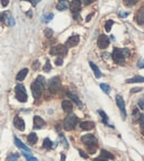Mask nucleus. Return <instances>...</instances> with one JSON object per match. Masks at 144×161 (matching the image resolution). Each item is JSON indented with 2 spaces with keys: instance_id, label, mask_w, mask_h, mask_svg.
Returning <instances> with one entry per match:
<instances>
[{
  "instance_id": "obj_51",
  "label": "nucleus",
  "mask_w": 144,
  "mask_h": 161,
  "mask_svg": "<svg viewBox=\"0 0 144 161\" xmlns=\"http://www.w3.org/2000/svg\"><path fill=\"white\" fill-rule=\"evenodd\" d=\"M27 15H28V16H29V17H31V16H32V12H31V11H29V12H28V13H27Z\"/></svg>"
},
{
  "instance_id": "obj_33",
  "label": "nucleus",
  "mask_w": 144,
  "mask_h": 161,
  "mask_svg": "<svg viewBox=\"0 0 144 161\" xmlns=\"http://www.w3.org/2000/svg\"><path fill=\"white\" fill-rule=\"evenodd\" d=\"M113 26V21L112 20H109V21H106V24H105V31H110L111 30V27Z\"/></svg>"
},
{
  "instance_id": "obj_1",
  "label": "nucleus",
  "mask_w": 144,
  "mask_h": 161,
  "mask_svg": "<svg viewBox=\"0 0 144 161\" xmlns=\"http://www.w3.org/2000/svg\"><path fill=\"white\" fill-rule=\"evenodd\" d=\"M43 87H44V78L42 76H39L35 79V81L31 84V91L34 99H39L41 97Z\"/></svg>"
},
{
  "instance_id": "obj_32",
  "label": "nucleus",
  "mask_w": 144,
  "mask_h": 161,
  "mask_svg": "<svg viewBox=\"0 0 144 161\" xmlns=\"http://www.w3.org/2000/svg\"><path fill=\"white\" fill-rule=\"evenodd\" d=\"M50 70H51V63L49 60H47V62H46V65H44V67H43V71L48 72V71H50Z\"/></svg>"
},
{
  "instance_id": "obj_49",
  "label": "nucleus",
  "mask_w": 144,
  "mask_h": 161,
  "mask_svg": "<svg viewBox=\"0 0 144 161\" xmlns=\"http://www.w3.org/2000/svg\"><path fill=\"white\" fill-rule=\"evenodd\" d=\"M92 1H93V0H84V3L85 5H90Z\"/></svg>"
},
{
  "instance_id": "obj_11",
  "label": "nucleus",
  "mask_w": 144,
  "mask_h": 161,
  "mask_svg": "<svg viewBox=\"0 0 144 161\" xmlns=\"http://www.w3.org/2000/svg\"><path fill=\"white\" fill-rule=\"evenodd\" d=\"M69 7H70V10H71L73 13L79 12L80 9H81V0H72Z\"/></svg>"
},
{
  "instance_id": "obj_13",
  "label": "nucleus",
  "mask_w": 144,
  "mask_h": 161,
  "mask_svg": "<svg viewBox=\"0 0 144 161\" xmlns=\"http://www.w3.org/2000/svg\"><path fill=\"white\" fill-rule=\"evenodd\" d=\"M13 125H15V127L17 128L18 130H20V131H23L25 130V121L22 120V118H20V117H16L15 120H13Z\"/></svg>"
},
{
  "instance_id": "obj_8",
  "label": "nucleus",
  "mask_w": 144,
  "mask_h": 161,
  "mask_svg": "<svg viewBox=\"0 0 144 161\" xmlns=\"http://www.w3.org/2000/svg\"><path fill=\"white\" fill-rule=\"evenodd\" d=\"M117 104L119 107L120 111H121V115H122V118L125 119L127 118V110H125V102L123 100V98L121 96H117Z\"/></svg>"
},
{
  "instance_id": "obj_17",
  "label": "nucleus",
  "mask_w": 144,
  "mask_h": 161,
  "mask_svg": "<svg viewBox=\"0 0 144 161\" xmlns=\"http://www.w3.org/2000/svg\"><path fill=\"white\" fill-rule=\"evenodd\" d=\"M89 65H90V67H91V69L93 70L94 76L96 77V78H101L102 73H101V71H100V69L98 68V66H96L95 63H93L92 61H90V62H89Z\"/></svg>"
},
{
  "instance_id": "obj_46",
  "label": "nucleus",
  "mask_w": 144,
  "mask_h": 161,
  "mask_svg": "<svg viewBox=\"0 0 144 161\" xmlns=\"http://www.w3.org/2000/svg\"><path fill=\"white\" fill-rule=\"evenodd\" d=\"M127 15H129L127 12H120V13H119V16H120V17H127Z\"/></svg>"
},
{
  "instance_id": "obj_10",
  "label": "nucleus",
  "mask_w": 144,
  "mask_h": 161,
  "mask_svg": "<svg viewBox=\"0 0 144 161\" xmlns=\"http://www.w3.org/2000/svg\"><path fill=\"white\" fill-rule=\"evenodd\" d=\"M79 41H80V38H79V36H71L68 40H67V42H66V44H64V46H66L67 48H68V47L72 48V47H76V44L79 43Z\"/></svg>"
},
{
  "instance_id": "obj_35",
  "label": "nucleus",
  "mask_w": 144,
  "mask_h": 161,
  "mask_svg": "<svg viewBox=\"0 0 144 161\" xmlns=\"http://www.w3.org/2000/svg\"><path fill=\"white\" fill-rule=\"evenodd\" d=\"M136 2H137V0H127L125 1V5L129 6V7H131V6H134Z\"/></svg>"
},
{
  "instance_id": "obj_42",
  "label": "nucleus",
  "mask_w": 144,
  "mask_h": 161,
  "mask_svg": "<svg viewBox=\"0 0 144 161\" xmlns=\"http://www.w3.org/2000/svg\"><path fill=\"white\" fill-rule=\"evenodd\" d=\"M93 161H108V159H105L103 157H99V158H95Z\"/></svg>"
},
{
  "instance_id": "obj_18",
  "label": "nucleus",
  "mask_w": 144,
  "mask_h": 161,
  "mask_svg": "<svg viewBox=\"0 0 144 161\" xmlns=\"http://www.w3.org/2000/svg\"><path fill=\"white\" fill-rule=\"evenodd\" d=\"M15 142H16V146H17L19 149H21L22 151H25V152H28V153L30 152V149H29V148H28L27 146H25V144L22 143V142H21V141H20V140L18 139V138H15Z\"/></svg>"
},
{
  "instance_id": "obj_30",
  "label": "nucleus",
  "mask_w": 144,
  "mask_h": 161,
  "mask_svg": "<svg viewBox=\"0 0 144 161\" xmlns=\"http://www.w3.org/2000/svg\"><path fill=\"white\" fill-rule=\"evenodd\" d=\"M100 88H101L102 90H103L105 93L110 92V87H109L108 85H105V84H101V85H100Z\"/></svg>"
},
{
  "instance_id": "obj_31",
  "label": "nucleus",
  "mask_w": 144,
  "mask_h": 161,
  "mask_svg": "<svg viewBox=\"0 0 144 161\" xmlns=\"http://www.w3.org/2000/svg\"><path fill=\"white\" fill-rule=\"evenodd\" d=\"M99 115H100V116L102 117V119H103V122L106 123V122H108V116L105 115V112L102 110H99Z\"/></svg>"
},
{
  "instance_id": "obj_48",
  "label": "nucleus",
  "mask_w": 144,
  "mask_h": 161,
  "mask_svg": "<svg viewBox=\"0 0 144 161\" xmlns=\"http://www.w3.org/2000/svg\"><path fill=\"white\" fill-rule=\"evenodd\" d=\"M92 16H93V13H90L88 17H86V19H85V21H90L91 20V18H92Z\"/></svg>"
},
{
  "instance_id": "obj_16",
  "label": "nucleus",
  "mask_w": 144,
  "mask_h": 161,
  "mask_svg": "<svg viewBox=\"0 0 144 161\" xmlns=\"http://www.w3.org/2000/svg\"><path fill=\"white\" fill-rule=\"evenodd\" d=\"M3 20H5L6 25H7V26H10V27L15 26V24H16L15 19H13V18H12L11 16H10V15H9V12H6V13L3 15Z\"/></svg>"
},
{
  "instance_id": "obj_43",
  "label": "nucleus",
  "mask_w": 144,
  "mask_h": 161,
  "mask_svg": "<svg viewBox=\"0 0 144 161\" xmlns=\"http://www.w3.org/2000/svg\"><path fill=\"white\" fill-rule=\"evenodd\" d=\"M142 90V88H133L132 90H131V92L134 93V92H139V91H141Z\"/></svg>"
},
{
  "instance_id": "obj_20",
  "label": "nucleus",
  "mask_w": 144,
  "mask_h": 161,
  "mask_svg": "<svg viewBox=\"0 0 144 161\" xmlns=\"http://www.w3.org/2000/svg\"><path fill=\"white\" fill-rule=\"evenodd\" d=\"M62 108H63V110L66 111V112H71L72 109H73V106H72L71 101L64 100V101L62 102Z\"/></svg>"
},
{
  "instance_id": "obj_36",
  "label": "nucleus",
  "mask_w": 144,
  "mask_h": 161,
  "mask_svg": "<svg viewBox=\"0 0 144 161\" xmlns=\"http://www.w3.org/2000/svg\"><path fill=\"white\" fill-rule=\"evenodd\" d=\"M139 122H140V126L144 128V115H140L139 116Z\"/></svg>"
},
{
  "instance_id": "obj_29",
  "label": "nucleus",
  "mask_w": 144,
  "mask_h": 161,
  "mask_svg": "<svg viewBox=\"0 0 144 161\" xmlns=\"http://www.w3.org/2000/svg\"><path fill=\"white\" fill-rule=\"evenodd\" d=\"M18 159H19V156L17 153H12V154H10L8 157L7 161H18Z\"/></svg>"
},
{
  "instance_id": "obj_24",
  "label": "nucleus",
  "mask_w": 144,
  "mask_h": 161,
  "mask_svg": "<svg viewBox=\"0 0 144 161\" xmlns=\"http://www.w3.org/2000/svg\"><path fill=\"white\" fill-rule=\"evenodd\" d=\"M28 142L31 144H35L37 143V141H38V137H37V135L34 133V132H31L29 136H28Z\"/></svg>"
},
{
  "instance_id": "obj_34",
  "label": "nucleus",
  "mask_w": 144,
  "mask_h": 161,
  "mask_svg": "<svg viewBox=\"0 0 144 161\" xmlns=\"http://www.w3.org/2000/svg\"><path fill=\"white\" fill-rule=\"evenodd\" d=\"M44 34H46L47 38H51L52 34H53V31H52L51 29H46V30H44Z\"/></svg>"
},
{
  "instance_id": "obj_21",
  "label": "nucleus",
  "mask_w": 144,
  "mask_h": 161,
  "mask_svg": "<svg viewBox=\"0 0 144 161\" xmlns=\"http://www.w3.org/2000/svg\"><path fill=\"white\" fill-rule=\"evenodd\" d=\"M68 97L70 98V99H72V101L73 102H76V106L82 107V102H81V100L78 98V96H76V94H74V93H72V92H68Z\"/></svg>"
},
{
  "instance_id": "obj_23",
  "label": "nucleus",
  "mask_w": 144,
  "mask_h": 161,
  "mask_svg": "<svg viewBox=\"0 0 144 161\" xmlns=\"http://www.w3.org/2000/svg\"><path fill=\"white\" fill-rule=\"evenodd\" d=\"M27 75H28V69L27 68L20 70V71L18 72V75H17V80L18 81H22L25 77H27Z\"/></svg>"
},
{
  "instance_id": "obj_4",
  "label": "nucleus",
  "mask_w": 144,
  "mask_h": 161,
  "mask_svg": "<svg viewBox=\"0 0 144 161\" xmlns=\"http://www.w3.org/2000/svg\"><path fill=\"white\" fill-rule=\"evenodd\" d=\"M15 94H16V99L20 102H25L28 99V96L25 92V87L22 85H17L15 88Z\"/></svg>"
},
{
  "instance_id": "obj_15",
  "label": "nucleus",
  "mask_w": 144,
  "mask_h": 161,
  "mask_svg": "<svg viewBox=\"0 0 144 161\" xmlns=\"http://www.w3.org/2000/svg\"><path fill=\"white\" fill-rule=\"evenodd\" d=\"M136 22L139 25H143L144 24V7L139 9V11L136 13Z\"/></svg>"
},
{
  "instance_id": "obj_27",
  "label": "nucleus",
  "mask_w": 144,
  "mask_h": 161,
  "mask_svg": "<svg viewBox=\"0 0 144 161\" xmlns=\"http://www.w3.org/2000/svg\"><path fill=\"white\" fill-rule=\"evenodd\" d=\"M52 19H53V13H48V15H44L42 17V21L47 24V22H50Z\"/></svg>"
},
{
  "instance_id": "obj_28",
  "label": "nucleus",
  "mask_w": 144,
  "mask_h": 161,
  "mask_svg": "<svg viewBox=\"0 0 144 161\" xmlns=\"http://www.w3.org/2000/svg\"><path fill=\"white\" fill-rule=\"evenodd\" d=\"M23 156H25V158L28 161H38V159H37V158H34V157H32V156H31L30 153L23 152Z\"/></svg>"
},
{
  "instance_id": "obj_50",
  "label": "nucleus",
  "mask_w": 144,
  "mask_h": 161,
  "mask_svg": "<svg viewBox=\"0 0 144 161\" xmlns=\"http://www.w3.org/2000/svg\"><path fill=\"white\" fill-rule=\"evenodd\" d=\"M64 159H66V156L62 154V156H61V161H64Z\"/></svg>"
},
{
  "instance_id": "obj_52",
  "label": "nucleus",
  "mask_w": 144,
  "mask_h": 161,
  "mask_svg": "<svg viewBox=\"0 0 144 161\" xmlns=\"http://www.w3.org/2000/svg\"><path fill=\"white\" fill-rule=\"evenodd\" d=\"M0 19H1V15H0Z\"/></svg>"
},
{
  "instance_id": "obj_19",
  "label": "nucleus",
  "mask_w": 144,
  "mask_h": 161,
  "mask_svg": "<svg viewBox=\"0 0 144 161\" xmlns=\"http://www.w3.org/2000/svg\"><path fill=\"white\" fill-rule=\"evenodd\" d=\"M127 84H136V82H144V77L141 76H135L133 78H130L125 81Z\"/></svg>"
},
{
  "instance_id": "obj_39",
  "label": "nucleus",
  "mask_w": 144,
  "mask_h": 161,
  "mask_svg": "<svg viewBox=\"0 0 144 161\" xmlns=\"http://www.w3.org/2000/svg\"><path fill=\"white\" fill-rule=\"evenodd\" d=\"M137 67H139V68H141V69L144 68V59L143 60H140V61H139V63H137Z\"/></svg>"
},
{
  "instance_id": "obj_45",
  "label": "nucleus",
  "mask_w": 144,
  "mask_h": 161,
  "mask_svg": "<svg viewBox=\"0 0 144 161\" xmlns=\"http://www.w3.org/2000/svg\"><path fill=\"white\" fill-rule=\"evenodd\" d=\"M79 152L81 154V157H83V158H88V156L84 153V151H82V150H79Z\"/></svg>"
},
{
  "instance_id": "obj_38",
  "label": "nucleus",
  "mask_w": 144,
  "mask_h": 161,
  "mask_svg": "<svg viewBox=\"0 0 144 161\" xmlns=\"http://www.w3.org/2000/svg\"><path fill=\"white\" fill-rule=\"evenodd\" d=\"M62 63H63L62 58H57V59H56V65H57V66H62Z\"/></svg>"
},
{
  "instance_id": "obj_12",
  "label": "nucleus",
  "mask_w": 144,
  "mask_h": 161,
  "mask_svg": "<svg viewBox=\"0 0 144 161\" xmlns=\"http://www.w3.org/2000/svg\"><path fill=\"white\" fill-rule=\"evenodd\" d=\"M46 126V121L42 118H40L39 116H35L33 118V127L35 129H41Z\"/></svg>"
},
{
  "instance_id": "obj_9",
  "label": "nucleus",
  "mask_w": 144,
  "mask_h": 161,
  "mask_svg": "<svg viewBox=\"0 0 144 161\" xmlns=\"http://www.w3.org/2000/svg\"><path fill=\"white\" fill-rule=\"evenodd\" d=\"M109 43H110V39H109V37L105 36V34H101V36L98 38V46H99V48H101V49H105V48L109 46Z\"/></svg>"
},
{
  "instance_id": "obj_40",
  "label": "nucleus",
  "mask_w": 144,
  "mask_h": 161,
  "mask_svg": "<svg viewBox=\"0 0 144 161\" xmlns=\"http://www.w3.org/2000/svg\"><path fill=\"white\" fill-rule=\"evenodd\" d=\"M1 1V5L3 6V7H7L9 5V0H0Z\"/></svg>"
},
{
  "instance_id": "obj_3",
  "label": "nucleus",
  "mask_w": 144,
  "mask_h": 161,
  "mask_svg": "<svg viewBox=\"0 0 144 161\" xmlns=\"http://www.w3.org/2000/svg\"><path fill=\"white\" fill-rule=\"evenodd\" d=\"M112 59L115 63L118 65H124L125 61V56H124V51L123 49L120 48H114L113 49V53H112Z\"/></svg>"
},
{
  "instance_id": "obj_2",
  "label": "nucleus",
  "mask_w": 144,
  "mask_h": 161,
  "mask_svg": "<svg viewBox=\"0 0 144 161\" xmlns=\"http://www.w3.org/2000/svg\"><path fill=\"white\" fill-rule=\"evenodd\" d=\"M81 141H82V143H84L91 150L90 153H94V149L98 146V141H96V139L93 135H84L81 138Z\"/></svg>"
},
{
  "instance_id": "obj_44",
  "label": "nucleus",
  "mask_w": 144,
  "mask_h": 161,
  "mask_svg": "<svg viewBox=\"0 0 144 161\" xmlns=\"http://www.w3.org/2000/svg\"><path fill=\"white\" fill-rule=\"evenodd\" d=\"M29 1H30V2H32V5H33V6H37V5H38V2H39V1H41V0H29Z\"/></svg>"
},
{
  "instance_id": "obj_26",
  "label": "nucleus",
  "mask_w": 144,
  "mask_h": 161,
  "mask_svg": "<svg viewBox=\"0 0 144 161\" xmlns=\"http://www.w3.org/2000/svg\"><path fill=\"white\" fill-rule=\"evenodd\" d=\"M43 148L44 149H48V150L52 148V142H51L50 139H48V138L44 139V141H43Z\"/></svg>"
},
{
  "instance_id": "obj_41",
  "label": "nucleus",
  "mask_w": 144,
  "mask_h": 161,
  "mask_svg": "<svg viewBox=\"0 0 144 161\" xmlns=\"http://www.w3.org/2000/svg\"><path fill=\"white\" fill-rule=\"evenodd\" d=\"M39 66H40V65H39V61H35L33 63V66H32V68H33L34 70H37V69L39 68Z\"/></svg>"
},
{
  "instance_id": "obj_25",
  "label": "nucleus",
  "mask_w": 144,
  "mask_h": 161,
  "mask_svg": "<svg viewBox=\"0 0 144 161\" xmlns=\"http://www.w3.org/2000/svg\"><path fill=\"white\" fill-rule=\"evenodd\" d=\"M101 157L105 158V159H113V158H114V157H113L109 151H106V150H101Z\"/></svg>"
},
{
  "instance_id": "obj_6",
  "label": "nucleus",
  "mask_w": 144,
  "mask_h": 161,
  "mask_svg": "<svg viewBox=\"0 0 144 161\" xmlns=\"http://www.w3.org/2000/svg\"><path fill=\"white\" fill-rule=\"evenodd\" d=\"M60 86H61V81H60V78L59 77H53L51 78L48 82V88L50 90L51 92H57L59 90Z\"/></svg>"
},
{
  "instance_id": "obj_47",
  "label": "nucleus",
  "mask_w": 144,
  "mask_h": 161,
  "mask_svg": "<svg viewBox=\"0 0 144 161\" xmlns=\"http://www.w3.org/2000/svg\"><path fill=\"white\" fill-rule=\"evenodd\" d=\"M139 107H140L141 109H144V101H140V102H139Z\"/></svg>"
},
{
  "instance_id": "obj_5",
  "label": "nucleus",
  "mask_w": 144,
  "mask_h": 161,
  "mask_svg": "<svg viewBox=\"0 0 144 161\" xmlns=\"http://www.w3.org/2000/svg\"><path fill=\"white\" fill-rule=\"evenodd\" d=\"M78 123V117L76 115H69L67 118L64 119V122H63V126L66 130H72L73 128L76 126Z\"/></svg>"
},
{
  "instance_id": "obj_53",
  "label": "nucleus",
  "mask_w": 144,
  "mask_h": 161,
  "mask_svg": "<svg viewBox=\"0 0 144 161\" xmlns=\"http://www.w3.org/2000/svg\"><path fill=\"white\" fill-rule=\"evenodd\" d=\"M143 133H144V131H143Z\"/></svg>"
},
{
  "instance_id": "obj_14",
  "label": "nucleus",
  "mask_w": 144,
  "mask_h": 161,
  "mask_svg": "<svg viewBox=\"0 0 144 161\" xmlns=\"http://www.w3.org/2000/svg\"><path fill=\"white\" fill-rule=\"evenodd\" d=\"M80 128H81L82 130L89 131V130H92L94 128V123L92 121H83V122L80 123Z\"/></svg>"
},
{
  "instance_id": "obj_7",
  "label": "nucleus",
  "mask_w": 144,
  "mask_h": 161,
  "mask_svg": "<svg viewBox=\"0 0 144 161\" xmlns=\"http://www.w3.org/2000/svg\"><path fill=\"white\" fill-rule=\"evenodd\" d=\"M50 53L53 55V56H57V55H59V56H66L68 53V48L64 44H58V46L51 48Z\"/></svg>"
},
{
  "instance_id": "obj_37",
  "label": "nucleus",
  "mask_w": 144,
  "mask_h": 161,
  "mask_svg": "<svg viewBox=\"0 0 144 161\" xmlns=\"http://www.w3.org/2000/svg\"><path fill=\"white\" fill-rule=\"evenodd\" d=\"M60 139L62 140V144L66 147V148H68V142H67V140L64 139V137H63V135H60Z\"/></svg>"
},
{
  "instance_id": "obj_22",
  "label": "nucleus",
  "mask_w": 144,
  "mask_h": 161,
  "mask_svg": "<svg viewBox=\"0 0 144 161\" xmlns=\"http://www.w3.org/2000/svg\"><path fill=\"white\" fill-rule=\"evenodd\" d=\"M69 7L68 2L66 1V0H60L59 2L57 3V9L60 10V11H63V10H66V9Z\"/></svg>"
}]
</instances>
